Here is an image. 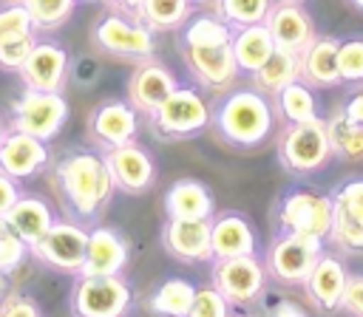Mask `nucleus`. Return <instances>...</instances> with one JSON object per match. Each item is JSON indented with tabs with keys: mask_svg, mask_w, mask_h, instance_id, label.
Here are the masks:
<instances>
[{
	"mask_svg": "<svg viewBox=\"0 0 363 317\" xmlns=\"http://www.w3.org/2000/svg\"><path fill=\"white\" fill-rule=\"evenodd\" d=\"M54 190L65 207V212L79 221L91 224L108 207L113 195V178L108 164L94 150H74L62 156L54 167Z\"/></svg>",
	"mask_w": 363,
	"mask_h": 317,
	"instance_id": "f257e3e1",
	"label": "nucleus"
},
{
	"mask_svg": "<svg viewBox=\"0 0 363 317\" xmlns=\"http://www.w3.org/2000/svg\"><path fill=\"white\" fill-rule=\"evenodd\" d=\"M210 127L224 144L252 150L269 139L275 127V108L255 88H230L218 96Z\"/></svg>",
	"mask_w": 363,
	"mask_h": 317,
	"instance_id": "f03ea898",
	"label": "nucleus"
},
{
	"mask_svg": "<svg viewBox=\"0 0 363 317\" xmlns=\"http://www.w3.org/2000/svg\"><path fill=\"white\" fill-rule=\"evenodd\" d=\"M213 122V108L196 88L176 85L170 96L147 116L150 130L167 142H184L204 133Z\"/></svg>",
	"mask_w": 363,
	"mask_h": 317,
	"instance_id": "7ed1b4c3",
	"label": "nucleus"
},
{
	"mask_svg": "<svg viewBox=\"0 0 363 317\" xmlns=\"http://www.w3.org/2000/svg\"><path fill=\"white\" fill-rule=\"evenodd\" d=\"M91 42L111 57L119 59H150L156 51L153 31L133 14V11H116L111 8L105 17H99L91 28Z\"/></svg>",
	"mask_w": 363,
	"mask_h": 317,
	"instance_id": "20e7f679",
	"label": "nucleus"
},
{
	"mask_svg": "<svg viewBox=\"0 0 363 317\" xmlns=\"http://www.w3.org/2000/svg\"><path fill=\"white\" fill-rule=\"evenodd\" d=\"M332 158L323 119L292 122L278 136V161L292 175H309Z\"/></svg>",
	"mask_w": 363,
	"mask_h": 317,
	"instance_id": "39448f33",
	"label": "nucleus"
},
{
	"mask_svg": "<svg viewBox=\"0 0 363 317\" xmlns=\"http://www.w3.org/2000/svg\"><path fill=\"white\" fill-rule=\"evenodd\" d=\"M335 215V198L315 190H289L278 204V224L284 232L315 238L326 243L329 226Z\"/></svg>",
	"mask_w": 363,
	"mask_h": 317,
	"instance_id": "423d86ee",
	"label": "nucleus"
},
{
	"mask_svg": "<svg viewBox=\"0 0 363 317\" xmlns=\"http://www.w3.org/2000/svg\"><path fill=\"white\" fill-rule=\"evenodd\" d=\"M68 119V102L60 91H31L26 88L23 96L11 108V130L28 133L34 139H54Z\"/></svg>",
	"mask_w": 363,
	"mask_h": 317,
	"instance_id": "0eeeda50",
	"label": "nucleus"
},
{
	"mask_svg": "<svg viewBox=\"0 0 363 317\" xmlns=\"http://www.w3.org/2000/svg\"><path fill=\"white\" fill-rule=\"evenodd\" d=\"M130 297V286L119 275H79L71 292V311L77 317H125Z\"/></svg>",
	"mask_w": 363,
	"mask_h": 317,
	"instance_id": "6e6552de",
	"label": "nucleus"
},
{
	"mask_svg": "<svg viewBox=\"0 0 363 317\" xmlns=\"http://www.w3.org/2000/svg\"><path fill=\"white\" fill-rule=\"evenodd\" d=\"M85 243H88V229L79 221H54L48 226V232L34 246H28V252L40 263H45L57 272L79 275L82 258H85Z\"/></svg>",
	"mask_w": 363,
	"mask_h": 317,
	"instance_id": "1a4fd4ad",
	"label": "nucleus"
},
{
	"mask_svg": "<svg viewBox=\"0 0 363 317\" xmlns=\"http://www.w3.org/2000/svg\"><path fill=\"white\" fill-rule=\"evenodd\" d=\"M320 252H323V241L284 232L281 238H275L269 243L267 258H264V269L275 280L295 286V283H303L309 277V272L318 263Z\"/></svg>",
	"mask_w": 363,
	"mask_h": 317,
	"instance_id": "9d476101",
	"label": "nucleus"
},
{
	"mask_svg": "<svg viewBox=\"0 0 363 317\" xmlns=\"http://www.w3.org/2000/svg\"><path fill=\"white\" fill-rule=\"evenodd\" d=\"M182 59L190 76L196 79V85L213 96H221L230 88H235V79L241 74L230 45H213V48L182 45Z\"/></svg>",
	"mask_w": 363,
	"mask_h": 317,
	"instance_id": "9b49d317",
	"label": "nucleus"
},
{
	"mask_svg": "<svg viewBox=\"0 0 363 317\" xmlns=\"http://www.w3.org/2000/svg\"><path fill=\"white\" fill-rule=\"evenodd\" d=\"M267 280V269L255 255L221 258L213 263V283L230 306H250L258 300Z\"/></svg>",
	"mask_w": 363,
	"mask_h": 317,
	"instance_id": "f8f14e48",
	"label": "nucleus"
},
{
	"mask_svg": "<svg viewBox=\"0 0 363 317\" xmlns=\"http://www.w3.org/2000/svg\"><path fill=\"white\" fill-rule=\"evenodd\" d=\"M136 133H139V113L130 108V102L108 99L96 105L88 116V136L102 153L136 142Z\"/></svg>",
	"mask_w": 363,
	"mask_h": 317,
	"instance_id": "ddd939ff",
	"label": "nucleus"
},
{
	"mask_svg": "<svg viewBox=\"0 0 363 317\" xmlns=\"http://www.w3.org/2000/svg\"><path fill=\"white\" fill-rule=\"evenodd\" d=\"M105 164H108V173L113 178V187L122 190V192H130V195H139L145 190L153 187L156 181V164H153V156L136 144V142H128V144H119V147H111L102 153Z\"/></svg>",
	"mask_w": 363,
	"mask_h": 317,
	"instance_id": "4468645a",
	"label": "nucleus"
},
{
	"mask_svg": "<svg viewBox=\"0 0 363 317\" xmlns=\"http://www.w3.org/2000/svg\"><path fill=\"white\" fill-rule=\"evenodd\" d=\"M68 71H71L68 51L54 40H37L17 74L23 76L26 88H31V91H60L62 93Z\"/></svg>",
	"mask_w": 363,
	"mask_h": 317,
	"instance_id": "2eb2a0df",
	"label": "nucleus"
},
{
	"mask_svg": "<svg viewBox=\"0 0 363 317\" xmlns=\"http://www.w3.org/2000/svg\"><path fill=\"white\" fill-rule=\"evenodd\" d=\"M264 25L278 48L303 51L315 40V23L303 8V3L298 0H272Z\"/></svg>",
	"mask_w": 363,
	"mask_h": 317,
	"instance_id": "dca6fc26",
	"label": "nucleus"
},
{
	"mask_svg": "<svg viewBox=\"0 0 363 317\" xmlns=\"http://www.w3.org/2000/svg\"><path fill=\"white\" fill-rule=\"evenodd\" d=\"M179 82H176V76L162 65V62H156L153 57L150 59H142L136 68H133V74L128 76V102H130V108L136 110V113H142V116H150L167 96H170V91L176 88Z\"/></svg>",
	"mask_w": 363,
	"mask_h": 317,
	"instance_id": "f3484780",
	"label": "nucleus"
},
{
	"mask_svg": "<svg viewBox=\"0 0 363 317\" xmlns=\"http://www.w3.org/2000/svg\"><path fill=\"white\" fill-rule=\"evenodd\" d=\"M162 243L167 255L184 263L213 260L210 246V218H167L162 229Z\"/></svg>",
	"mask_w": 363,
	"mask_h": 317,
	"instance_id": "a211bd4d",
	"label": "nucleus"
},
{
	"mask_svg": "<svg viewBox=\"0 0 363 317\" xmlns=\"http://www.w3.org/2000/svg\"><path fill=\"white\" fill-rule=\"evenodd\" d=\"M48 161H51V153L43 139H34L20 130L6 133V139L0 144V170L6 175H11L14 181L34 178L37 173L45 170Z\"/></svg>",
	"mask_w": 363,
	"mask_h": 317,
	"instance_id": "6ab92c4d",
	"label": "nucleus"
},
{
	"mask_svg": "<svg viewBox=\"0 0 363 317\" xmlns=\"http://www.w3.org/2000/svg\"><path fill=\"white\" fill-rule=\"evenodd\" d=\"M346 263L335 255V252H320L318 263L312 266L309 277L303 280L306 286V297L320 309V311H335L343 303V292H346Z\"/></svg>",
	"mask_w": 363,
	"mask_h": 317,
	"instance_id": "aec40b11",
	"label": "nucleus"
},
{
	"mask_svg": "<svg viewBox=\"0 0 363 317\" xmlns=\"http://www.w3.org/2000/svg\"><path fill=\"white\" fill-rule=\"evenodd\" d=\"M128 241L111 226H96L88 232L79 275H119L128 266Z\"/></svg>",
	"mask_w": 363,
	"mask_h": 317,
	"instance_id": "412c9836",
	"label": "nucleus"
},
{
	"mask_svg": "<svg viewBox=\"0 0 363 317\" xmlns=\"http://www.w3.org/2000/svg\"><path fill=\"white\" fill-rule=\"evenodd\" d=\"M210 246L213 258H238V255H255L258 238L252 224L238 212H224L216 221L210 218Z\"/></svg>",
	"mask_w": 363,
	"mask_h": 317,
	"instance_id": "4be33fe9",
	"label": "nucleus"
},
{
	"mask_svg": "<svg viewBox=\"0 0 363 317\" xmlns=\"http://www.w3.org/2000/svg\"><path fill=\"white\" fill-rule=\"evenodd\" d=\"M337 42L335 37H318L298 51L301 59V82L309 88H337L340 85V71H337Z\"/></svg>",
	"mask_w": 363,
	"mask_h": 317,
	"instance_id": "5701e85b",
	"label": "nucleus"
},
{
	"mask_svg": "<svg viewBox=\"0 0 363 317\" xmlns=\"http://www.w3.org/2000/svg\"><path fill=\"white\" fill-rule=\"evenodd\" d=\"M213 209H216L213 192L199 178H179L164 192L167 218H213Z\"/></svg>",
	"mask_w": 363,
	"mask_h": 317,
	"instance_id": "b1692460",
	"label": "nucleus"
},
{
	"mask_svg": "<svg viewBox=\"0 0 363 317\" xmlns=\"http://www.w3.org/2000/svg\"><path fill=\"white\" fill-rule=\"evenodd\" d=\"M3 218L9 221V226H11L28 246H34V243L48 232V226L57 221V218H54V209H51L40 195H20Z\"/></svg>",
	"mask_w": 363,
	"mask_h": 317,
	"instance_id": "393cba45",
	"label": "nucleus"
},
{
	"mask_svg": "<svg viewBox=\"0 0 363 317\" xmlns=\"http://www.w3.org/2000/svg\"><path fill=\"white\" fill-rule=\"evenodd\" d=\"M252 76V88L258 93H264L267 99H275L281 88H286L289 82L301 79V59H298V51H289V48H278L261 62L258 71L250 74Z\"/></svg>",
	"mask_w": 363,
	"mask_h": 317,
	"instance_id": "a878e982",
	"label": "nucleus"
},
{
	"mask_svg": "<svg viewBox=\"0 0 363 317\" xmlns=\"http://www.w3.org/2000/svg\"><path fill=\"white\" fill-rule=\"evenodd\" d=\"M235 65L241 74H252L261 68V62L275 51V42L267 31L264 23H252V25H241L233 28V40H230Z\"/></svg>",
	"mask_w": 363,
	"mask_h": 317,
	"instance_id": "bb28decb",
	"label": "nucleus"
},
{
	"mask_svg": "<svg viewBox=\"0 0 363 317\" xmlns=\"http://www.w3.org/2000/svg\"><path fill=\"white\" fill-rule=\"evenodd\" d=\"M326 136H329V147L335 158L343 161H363V125L352 122L343 108H335L326 119Z\"/></svg>",
	"mask_w": 363,
	"mask_h": 317,
	"instance_id": "cd10ccee",
	"label": "nucleus"
},
{
	"mask_svg": "<svg viewBox=\"0 0 363 317\" xmlns=\"http://www.w3.org/2000/svg\"><path fill=\"white\" fill-rule=\"evenodd\" d=\"M133 14L156 34V31H179L187 17L193 14V6L187 0H139Z\"/></svg>",
	"mask_w": 363,
	"mask_h": 317,
	"instance_id": "c85d7f7f",
	"label": "nucleus"
},
{
	"mask_svg": "<svg viewBox=\"0 0 363 317\" xmlns=\"http://www.w3.org/2000/svg\"><path fill=\"white\" fill-rule=\"evenodd\" d=\"M179 31H182V45H193V48L230 45V40H233V25L224 23L216 11L213 14H196V17L190 14Z\"/></svg>",
	"mask_w": 363,
	"mask_h": 317,
	"instance_id": "c756f323",
	"label": "nucleus"
},
{
	"mask_svg": "<svg viewBox=\"0 0 363 317\" xmlns=\"http://www.w3.org/2000/svg\"><path fill=\"white\" fill-rule=\"evenodd\" d=\"M193 283L184 277H170L164 280L147 300V309L156 317H187L190 306H193Z\"/></svg>",
	"mask_w": 363,
	"mask_h": 317,
	"instance_id": "7c9ffc66",
	"label": "nucleus"
},
{
	"mask_svg": "<svg viewBox=\"0 0 363 317\" xmlns=\"http://www.w3.org/2000/svg\"><path fill=\"white\" fill-rule=\"evenodd\" d=\"M275 110L286 119V125L320 119V113H318V99H315V88H309V85L301 82V79H295V82H289L286 88L278 91V96H275Z\"/></svg>",
	"mask_w": 363,
	"mask_h": 317,
	"instance_id": "2f4dec72",
	"label": "nucleus"
},
{
	"mask_svg": "<svg viewBox=\"0 0 363 317\" xmlns=\"http://www.w3.org/2000/svg\"><path fill=\"white\" fill-rule=\"evenodd\" d=\"M326 241L343 255H363V224L357 218H352L340 204H335V215H332Z\"/></svg>",
	"mask_w": 363,
	"mask_h": 317,
	"instance_id": "473e14b6",
	"label": "nucleus"
},
{
	"mask_svg": "<svg viewBox=\"0 0 363 317\" xmlns=\"http://www.w3.org/2000/svg\"><path fill=\"white\" fill-rule=\"evenodd\" d=\"M20 3L31 17L34 31H54L65 25L77 6V0H20Z\"/></svg>",
	"mask_w": 363,
	"mask_h": 317,
	"instance_id": "72a5a7b5",
	"label": "nucleus"
},
{
	"mask_svg": "<svg viewBox=\"0 0 363 317\" xmlns=\"http://www.w3.org/2000/svg\"><path fill=\"white\" fill-rule=\"evenodd\" d=\"M272 0H213V11L233 28L264 23Z\"/></svg>",
	"mask_w": 363,
	"mask_h": 317,
	"instance_id": "f704fd0d",
	"label": "nucleus"
},
{
	"mask_svg": "<svg viewBox=\"0 0 363 317\" xmlns=\"http://www.w3.org/2000/svg\"><path fill=\"white\" fill-rule=\"evenodd\" d=\"M337 71L340 82H363V37H349L337 42Z\"/></svg>",
	"mask_w": 363,
	"mask_h": 317,
	"instance_id": "c9c22d12",
	"label": "nucleus"
},
{
	"mask_svg": "<svg viewBox=\"0 0 363 317\" xmlns=\"http://www.w3.org/2000/svg\"><path fill=\"white\" fill-rule=\"evenodd\" d=\"M34 42H37L34 31L3 34V37H0V68H3V71H20Z\"/></svg>",
	"mask_w": 363,
	"mask_h": 317,
	"instance_id": "e433bc0d",
	"label": "nucleus"
},
{
	"mask_svg": "<svg viewBox=\"0 0 363 317\" xmlns=\"http://www.w3.org/2000/svg\"><path fill=\"white\" fill-rule=\"evenodd\" d=\"M28 255V243L9 226V221L0 215V272L11 275Z\"/></svg>",
	"mask_w": 363,
	"mask_h": 317,
	"instance_id": "4c0bfd02",
	"label": "nucleus"
},
{
	"mask_svg": "<svg viewBox=\"0 0 363 317\" xmlns=\"http://www.w3.org/2000/svg\"><path fill=\"white\" fill-rule=\"evenodd\" d=\"M187 317H230V303L216 286L196 289Z\"/></svg>",
	"mask_w": 363,
	"mask_h": 317,
	"instance_id": "58836bf2",
	"label": "nucleus"
},
{
	"mask_svg": "<svg viewBox=\"0 0 363 317\" xmlns=\"http://www.w3.org/2000/svg\"><path fill=\"white\" fill-rule=\"evenodd\" d=\"M335 204H340L352 218L363 224V178H349L332 192Z\"/></svg>",
	"mask_w": 363,
	"mask_h": 317,
	"instance_id": "ea45409f",
	"label": "nucleus"
},
{
	"mask_svg": "<svg viewBox=\"0 0 363 317\" xmlns=\"http://www.w3.org/2000/svg\"><path fill=\"white\" fill-rule=\"evenodd\" d=\"M23 31H34L28 11L23 8V3H9L0 8V37L3 34H23Z\"/></svg>",
	"mask_w": 363,
	"mask_h": 317,
	"instance_id": "a19ab883",
	"label": "nucleus"
},
{
	"mask_svg": "<svg viewBox=\"0 0 363 317\" xmlns=\"http://www.w3.org/2000/svg\"><path fill=\"white\" fill-rule=\"evenodd\" d=\"M0 317H43L37 303L23 294H6L0 303Z\"/></svg>",
	"mask_w": 363,
	"mask_h": 317,
	"instance_id": "79ce46f5",
	"label": "nucleus"
},
{
	"mask_svg": "<svg viewBox=\"0 0 363 317\" xmlns=\"http://www.w3.org/2000/svg\"><path fill=\"white\" fill-rule=\"evenodd\" d=\"M340 309H346L352 317H363V275H349Z\"/></svg>",
	"mask_w": 363,
	"mask_h": 317,
	"instance_id": "37998d69",
	"label": "nucleus"
},
{
	"mask_svg": "<svg viewBox=\"0 0 363 317\" xmlns=\"http://www.w3.org/2000/svg\"><path fill=\"white\" fill-rule=\"evenodd\" d=\"M17 198H20V187H17V181L0 170V215H6Z\"/></svg>",
	"mask_w": 363,
	"mask_h": 317,
	"instance_id": "c03bdc74",
	"label": "nucleus"
},
{
	"mask_svg": "<svg viewBox=\"0 0 363 317\" xmlns=\"http://www.w3.org/2000/svg\"><path fill=\"white\" fill-rule=\"evenodd\" d=\"M343 113H346L352 122L363 125V88H360V91H354V93L346 99V105H343Z\"/></svg>",
	"mask_w": 363,
	"mask_h": 317,
	"instance_id": "a18cd8bd",
	"label": "nucleus"
},
{
	"mask_svg": "<svg viewBox=\"0 0 363 317\" xmlns=\"http://www.w3.org/2000/svg\"><path fill=\"white\" fill-rule=\"evenodd\" d=\"M272 317H306V314H303V309H301L298 303H289V300H284V303H278V306H275Z\"/></svg>",
	"mask_w": 363,
	"mask_h": 317,
	"instance_id": "49530a36",
	"label": "nucleus"
},
{
	"mask_svg": "<svg viewBox=\"0 0 363 317\" xmlns=\"http://www.w3.org/2000/svg\"><path fill=\"white\" fill-rule=\"evenodd\" d=\"M108 8H116V11H133L139 0H102Z\"/></svg>",
	"mask_w": 363,
	"mask_h": 317,
	"instance_id": "de8ad7c7",
	"label": "nucleus"
},
{
	"mask_svg": "<svg viewBox=\"0 0 363 317\" xmlns=\"http://www.w3.org/2000/svg\"><path fill=\"white\" fill-rule=\"evenodd\" d=\"M0 294H6V272H0Z\"/></svg>",
	"mask_w": 363,
	"mask_h": 317,
	"instance_id": "09e8293b",
	"label": "nucleus"
},
{
	"mask_svg": "<svg viewBox=\"0 0 363 317\" xmlns=\"http://www.w3.org/2000/svg\"><path fill=\"white\" fill-rule=\"evenodd\" d=\"M190 6H207V3H213V0H187Z\"/></svg>",
	"mask_w": 363,
	"mask_h": 317,
	"instance_id": "8fccbe9b",
	"label": "nucleus"
},
{
	"mask_svg": "<svg viewBox=\"0 0 363 317\" xmlns=\"http://www.w3.org/2000/svg\"><path fill=\"white\" fill-rule=\"evenodd\" d=\"M6 133H9V130H6V125L0 122V144H3V139H6Z\"/></svg>",
	"mask_w": 363,
	"mask_h": 317,
	"instance_id": "3c124183",
	"label": "nucleus"
},
{
	"mask_svg": "<svg viewBox=\"0 0 363 317\" xmlns=\"http://www.w3.org/2000/svg\"><path fill=\"white\" fill-rule=\"evenodd\" d=\"M352 6H354V8H360V11H363V0H352Z\"/></svg>",
	"mask_w": 363,
	"mask_h": 317,
	"instance_id": "603ef678",
	"label": "nucleus"
},
{
	"mask_svg": "<svg viewBox=\"0 0 363 317\" xmlns=\"http://www.w3.org/2000/svg\"><path fill=\"white\" fill-rule=\"evenodd\" d=\"M298 3H303V0H298Z\"/></svg>",
	"mask_w": 363,
	"mask_h": 317,
	"instance_id": "864d4df0",
	"label": "nucleus"
}]
</instances>
